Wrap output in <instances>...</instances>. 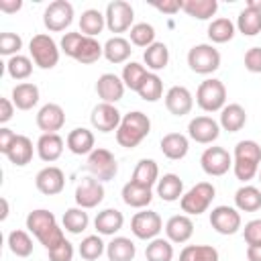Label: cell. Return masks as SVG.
<instances>
[{
	"instance_id": "1",
	"label": "cell",
	"mask_w": 261,
	"mask_h": 261,
	"mask_svg": "<svg viewBox=\"0 0 261 261\" xmlns=\"http://www.w3.org/2000/svg\"><path fill=\"white\" fill-rule=\"evenodd\" d=\"M27 228L39 239V243L47 251L55 249L57 245H61L65 241L63 228L57 224L55 214L49 212V210H45V208H37L33 212H29V216H27Z\"/></svg>"
},
{
	"instance_id": "2",
	"label": "cell",
	"mask_w": 261,
	"mask_h": 261,
	"mask_svg": "<svg viewBox=\"0 0 261 261\" xmlns=\"http://www.w3.org/2000/svg\"><path fill=\"white\" fill-rule=\"evenodd\" d=\"M259 165H261V147L257 141H239L234 147V155H232V171L237 175V179L241 181H249L259 173Z\"/></svg>"
},
{
	"instance_id": "3",
	"label": "cell",
	"mask_w": 261,
	"mask_h": 261,
	"mask_svg": "<svg viewBox=\"0 0 261 261\" xmlns=\"http://www.w3.org/2000/svg\"><path fill=\"white\" fill-rule=\"evenodd\" d=\"M151 130V120L145 112L133 110L122 116L116 128V143L124 149H135Z\"/></svg>"
},
{
	"instance_id": "4",
	"label": "cell",
	"mask_w": 261,
	"mask_h": 261,
	"mask_svg": "<svg viewBox=\"0 0 261 261\" xmlns=\"http://www.w3.org/2000/svg\"><path fill=\"white\" fill-rule=\"evenodd\" d=\"M196 104L204 112H218L226 106V86L216 80H204L196 90Z\"/></svg>"
},
{
	"instance_id": "5",
	"label": "cell",
	"mask_w": 261,
	"mask_h": 261,
	"mask_svg": "<svg viewBox=\"0 0 261 261\" xmlns=\"http://www.w3.org/2000/svg\"><path fill=\"white\" fill-rule=\"evenodd\" d=\"M214 196H216L214 186H212L210 181H200V184H196L194 188H190V190L181 196L179 206H181V210H184L188 216H192V214L198 216V214H202V212L208 210V206L212 204Z\"/></svg>"
},
{
	"instance_id": "6",
	"label": "cell",
	"mask_w": 261,
	"mask_h": 261,
	"mask_svg": "<svg viewBox=\"0 0 261 261\" xmlns=\"http://www.w3.org/2000/svg\"><path fill=\"white\" fill-rule=\"evenodd\" d=\"M188 65H190L192 71L208 75V73H212L220 67V51L210 43L194 45L188 51Z\"/></svg>"
},
{
	"instance_id": "7",
	"label": "cell",
	"mask_w": 261,
	"mask_h": 261,
	"mask_svg": "<svg viewBox=\"0 0 261 261\" xmlns=\"http://www.w3.org/2000/svg\"><path fill=\"white\" fill-rule=\"evenodd\" d=\"M29 51H31V57L35 61V65H39L41 69H51L57 65L59 61V49H57V43L45 35V33H39L31 39L29 43Z\"/></svg>"
},
{
	"instance_id": "8",
	"label": "cell",
	"mask_w": 261,
	"mask_h": 261,
	"mask_svg": "<svg viewBox=\"0 0 261 261\" xmlns=\"http://www.w3.org/2000/svg\"><path fill=\"white\" fill-rule=\"evenodd\" d=\"M86 169L92 173V177L100 179V181H110L114 179V175L118 173V163L116 157L104 149V147H96L86 161Z\"/></svg>"
},
{
	"instance_id": "9",
	"label": "cell",
	"mask_w": 261,
	"mask_h": 261,
	"mask_svg": "<svg viewBox=\"0 0 261 261\" xmlns=\"http://www.w3.org/2000/svg\"><path fill=\"white\" fill-rule=\"evenodd\" d=\"M104 16H106V27L110 33H124L133 29L135 10L126 0H114L106 6Z\"/></svg>"
},
{
	"instance_id": "10",
	"label": "cell",
	"mask_w": 261,
	"mask_h": 261,
	"mask_svg": "<svg viewBox=\"0 0 261 261\" xmlns=\"http://www.w3.org/2000/svg\"><path fill=\"white\" fill-rule=\"evenodd\" d=\"M163 228V220L155 210H141L130 220V230L141 241H153Z\"/></svg>"
},
{
	"instance_id": "11",
	"label": "cell",
	"mask_w": 261,
	"mask_h": 261,
	"mask_svg": "<svg viewBox=\"0 0 261 261\" xmlns=\"http://www.w3.org/2000/svg\"><path fill=\"white\" fill-rule=\"evenodd\" d=\"M71 20H73V6L67 0H53L43 12V22L53 33L65 31L71 24Z\"/></svg>"
},
{
	"instance_id": "12",
	"label": "cell",
	"mask_w": 261,
	"mask_h": 261,
	"mask_svg": "<svg viewBox=\"0 0 261 261\" xmlns=\"http://www.w3.org/2000/svg\"><path fill=\"white\" fill-rule=\"evenodd\" d=\"M200 165L204 173L218 177V175H224L232 167V155L222 147H208L200 157Z\"/></svg>"
},
{
	"instance_id": "13",
	"label": "cell",
	"mask_w": 261,
	"mask_h": 261,
	"mask_svg": "<svg viewBox=\"0 0 261 261\" xmlns=\"http://www.w3.org/2000/svg\"><path fill=\"white\" fill-rule=\"evenodd\" d=\"M210 224L218 234H234L243 224L241 212L232 206H216L210 212Z\"/></svg>"
},
{
	"instance_id": "14",
	"label": "cell",
	"mask_w": 261,
	"mask_h": 261,
	"mask_svg": "<svg viewBox=\"0 0 261 261\" xmlns=\"http://www.w3.org/2000/svg\"><path fill=\"white\" fill-rule=\"evenodd\" d=\"M102 200H104V186H102V181L92 177V175L82 177V181L75 188V204L80 208L88 210V208H96Z\"/></svg>"
},
{
	"instance_id": "15",
	"label": "cell",
	"mask_w": 261,
	"mask_h": 261,
	"mask_svg": "<svg viewBox=\"0 0 261 261\" xmlns=\"http://www.w3.org/2000/svg\"><path fill=\"white\" fill-rule=\"evenodd\" d=\"M90 120H92V126L100 133H112L118 128L122 116L118 112V108L114 104H108V102H100L94 106L92 114H90Z\"/></svg>"
},
{
	"instance_id": "16",
	"label": "cell",
	"mask_w": 261,
	"mask_h": 261,
	"mask_svg": "<svg viewBox=\"0 0 261 261\" xmlns=\"http://www.w3.org/2000/svg\"><path fill=\"white\" fill-rule=\"evenodd\" d=\"M188 135L192 141L200 145H210L220 135V124L210 116H196L188 124Z\"/></svg>"
},
{
	"instance_id": "17",
	"label": "cell",
	"mask_w": 261,
	"mask_h": 261,
	"mask_svg": "<svg viewBox=\"0 0 261 261\" xmlns=\"http://www.w3.org/2000/svg\"><path fill=\"white\" fill-rule=\"evenodd\" d=\"M35 186L41 194L45 196H55L65 188V173L57 167V165H47L43 167L37 177H35Z\"/></svg>"
},
{
	"instance_id": "18",
	"label": "cell",
	"mask_w": 261,
	"mask_h": 261,
	"mask_svg": "<svg viewBox=\"0 0 261 261\" xmlns=\"http://www.w3.org/2000/svg\"><path fill=\"white\" fill-rule=\"evenodd\" d=\"M165 108L173 116H184L190 114L194 108V96L186 86H171L165 94Z\"/></svg>"
},
{
	"instance_id": "19",
	"label": "cell",
	"mask_w": 261,
	"mask_h": 261,
	"mask_svg": "<svg viewBox=\"0 0 261 261\" xmlns=\"http://www.w3.org/2000/svg\"><path fill=\"white\" fill-rule=\"evenodd\" d=\"M124 82L122 77H118L116 73H102L96 82V92L102 98V102L108 104H116L118 100H122L124 96Z\"/></svg>"
},
{
	"instance_id": "20",
	"label": "cell",
	"mask_w": 261,
	"mask_h": 261,
	"mask_svg": "<svg viewBox=\"0 0 261 261\" xmlns=\"http://www.w3.org/2000/svg\"><path fill=\"white\" fill-rule=\"evenodd\" d=\"M65 124V112L59 104L55 102H49L45 106L39 108L37 112V126L43 130V133H57L61 130Z\"/></svg>"
},
{
	"instance_id": "21",
	"label": "cell",
	"mask_w": 261,
	"mask_h": 261,
	"mask_svg": "<svg viewBox=\"0 0 261 261\" xmlns=\"http://www.w3.org/2000/svg\"><path fill=\"white\" fill-rule=\"evenodd\" d=\"M165 234L171 243H186L194 234V222L188 214H175L165 222Z\"/></svg>"
},
{
	"instance_id": "22",
	"label": "cell",
	"mask_w": 261,
	"mask_h": 261,
	"mask_svg": "<svg viewBox=\"0 0 261 261\" xmlns=\"http://www.w3.org/2000/svg\"><path fill=\"white\" fill-rule=\"evenodd\" d=\"M63 145H65V141L59 137V133H43L37 141V153L43 161L53 163L61 157Z\"/></svg>"
},
{
	"instance_id": "23",
	"label": "cell",
	"mask_w": 261,
	"mask_h": 261,
	"mask_svg": "<svg viewBox=\"0 0 261 261\" xmlns=\"http://www.w3.org/2000/svg\"><path fill=\"white\" fill-rule=\"evenodd\" d=\"M159 147H161V153H163L167 159L179 161V159H184V157L188 155L190 141H188V137L181 135V133H167V135H163Z\"/></svg>"
},
{
	"instance_id": "24",
	"label": "cell",
	"mask_w": 261,
	"mask_h": 261,
	"mask_svg": "<svg viewBox=\"0 0 261 261\" xmlns=\"http://www.w3.org/2000/svg\"><path fill=\"white\" fill-rule=\"evenodd\" d=\"M65 145L73 155H90L96 149L94 147V133L90 128L77 126V128L69 130V135L65 139Z\"/></svg>"
},
{
	"instance_id": "25",
	"label": "cell",
	"mask_w": 261,
	"mask_h": 261,
	"mask_svg": "<svg viewBox=\"0 0 261 261\" xmlns=\"http://www.w3.org/2000/svg\"><path fill=\"white\" fill-rule=\"evenodd\" d=\"M153 200V188L139 186L135 181H126L122 186V202L130 208H147Z\"/></svg>"
},
{
	"instance_id": "26",
	"label": "cell",
	"mask_w": 261,
	"mask_h": 261,
	"mask_svg": "<svg viewBox=\"0 0 261 261\" xmlns=\"http://www.w3.org/2000/svg\"><path fill=\"white\" fill-rule=\"evenodd\" d=\"M122 224H124V216L116 208H106V210L98 212L94 218V226L100 234H114L122 228Z\"/></svg>"
},
{
	"instance_id": "27",
	"label": "cell",
	"mask_w": 261,
	"mask_h": 261,
	"mask_svg": "<svg viewBox=\"0 0 261 261\" xmlns=\"http://www.w3.org/2000/svg\"><path fill=\"white\" fill-rule=\"evenodd\" d=\"M37 102H39V88L35 84L22 82L12 88V104L18 110H31L33 106H37Z\"/></svg>"
},
{
	"instance_id": "28",
	"label": "cell",
	"mask_w": 261,
	"mask_h": 261,
	"mask_svg": "<svg viewBox=\"0 0 261 261\" xmlns=\"http://www.w3.org/2000/svg\"><path fill=\"white\" fill-rule=\"evenodd\" d=\"M247 122V112L241 104H226L220 110V126L228 133H239Z\"/></svg>"
},
{
	"instance_id": "29",
	"label": "cell",
	"mask_w": 261,
	"mask_h": 261,
	"mask_svg": "<svg viewBox=\"0 0 261 261\" xmlns=\"http://www.w3.org/2000/svg\"><path fill=\"white\" fill-rule=\"evenodd\" d=\"M6 157H8L10 163H14L18 167L31 163V159H33V141L27 135H16L14 143L6 151Z\"/></svg>"
},
{
	"instance_id": "30",
	"label": "cell",
	"mask_w": 261,
	"mask_h": 261,
	"mask_svg": "<svg viewBox=\"0 0 261 261\" xmlns=\"http://www.w3.org/2000/svg\"><path fill=\"white\" fill-rule=\"evenodd\" d=\"M157 196L163 202L181 200V196H184V181L179 179V175L165 173L163 177H159V181H157Z\"/></svg>"
},
{
	"instance_id": "31",
	"label": "cell",
	"mask_w": 261,
	"mask_h": 261,
	"mask_svg": "<svg viewBox=\"0 0 261 261\" xmlns=\"http://www.w3.org/2000/svg\"><path fill=\"white\" fill-rule=\"evenodd\" d=\"M133 49H130V41L116 35V37H110L106 43H104V57L110 61V63H124L128 57H130Z\"/></svg>"
},
{
	"instance_id": "32",
	"label": "cell",
	"mask_w": 261,
	"mask_h": 261,
	"mask_svg": "<svg viewBox=\"0 0 261 261\" xmlns=\"http://www.w3.org/2000/svg\"><path fill=\"white\" fill-rule=\"evenodd\" d=\"M106 255H108V261H133L137 255V247L126 237H114L106 245Z\"/></svg>"
},
{
	"instance_id": "33",
	"label": "cell",
	"mask_w": 261,
	"mask_h": 261,
	"mask_svg": "<svg viewBox=\"0 0 261 261\" xmlns=\"http://www.w3.org/2000/svg\"><path fill=\"white\" fill-rule=\"evenodd\" d=\"M234 206L239 212H257L261 208V190L255 186H243L234 194Z\"/></svg>"
},
{
	"instance_id": "34",
	"label": "cell",
	"mask_w": 261,
	"mask_h": 261,
	"mask_svg": "<svg viewBox=\"0 0 261 261\" xmlns=\"http://www.w3.org/2000/svg\"><path fill=\"white\" fill-rule=\"evenodd\" d=\"M143 59H145L147 67H149L153 73H155V71H161V69H165L167 63H169V49H167L165 43L155 41L153 45H149V47L145 49Z\"/></svg>"
},
{
	"instance_id": "35",
	"label": "cell",
	"mask_w": 261,
	"mask_h": 261,
	"mask_svg": "<svg viewBox=\"0 0 261 261\" xmlns=\"http://www.w3.org/2000/svg\"><path fill=\"white\" fill-rule=\"evenodd\" d=\"M135 184L139 186H145V188H153L157 181H159V165L153 161V159H141L133 171V179Z\"/></svg>"
},
{
	"instance_id": "36",
	"label": "cell",
	"mask_w": 261,
	"mask_h": 261,
	"mask_svg": "<svg viewBox=\"0 0 261 261\" xmlns=\"http://www.w3.org/2000/svg\"><path fill=\"white\" fill-rule=\"evenodd\" d=\"M106 27V16L96 10V8H88L82 12L80 16V33L86 37H96L102 33V29Z\"/></svg>"
},
{
	"instance_id": "37",
	"label": "cell",
	"mask_w": 261,
	"mask_h": 261,
	"mask_svg": "<svg viewBox=\"0 0 261 261\" xmlns=\"http://www.w3.org/2000/svg\"><path fill=\"white\" fill-rule=\"evenodd\" d=\"M218 2L216 0H184V12L198 20H208L216 14Z\"/></svg>"
},
{
	"instance_id": "38",
	"label": "cell",
	"mask_w": 261,
	"mask_h": 261,
	"mask_svg": "<svg viewBox=\"0 0 261 261\" xmlns=\"http://www.w3.org/2000/svg\"><path fill=\"white\" fill-rule=\"evenodd\" d=\"M234 31H237V24L230 18L220 16L208 24V39L212 43H228L234 37Z\"/></svg>"
},
{
	"instance_id": "39",
	"label": "cell",
	"mask_w": 261,
	"mask_h": 261,
	"mask_svg": "<svg viewBox=\"0 0 261 261\" xmlns=\"http://www.w3.org/2000/svg\"><path fill=\"white\" fill-rule=\"evenodd\" d=\"M237 29H239V33H243V35H247V37L259 35V33H261V12L245 6V8L239 12Z\"/></svg>"
},
{
	"instance_id": "40",
	"label": "cell",
	"mask_w": 261,
	"mask_h": 261,
	"mask_svg": "<svg viewBox=\"0 0 261 261\" xmlns=\"http://www.w3.org/2000/svg\"><path fill=\"white\" fill-rule=\"evenodd\" d=\"M90 224V216L84 208L75 206V208H67L65 214H63V228L71 234H80L88 228Z\"/></svg>"
},
{
	"instance_id": "41",
	"label": "cell",
	"mask_w": 261,
	"mask_h": 261,
	"mask_svg": "<svg viewBox=\"0 0 261 261\" xmlns=\"http://www.w3.org/2000/svg\"><path fill=\"white\" fill-rule=\"evenodd\" d=\"M102 55H104V45H100L96 41V37H84V41L75 53V61L90 65V63H96Z\"/></svg>"
},
{
	"instance_id": "42",
	"label": "cell",
	"mask_w": 261,
	"mask_h": 261,
	"mask_svg": "<svg viewBox=\"0 0 261 261\" xmlns=\"http://www.w3.org/2000/svg\"><path fill=\"white\" fill-rule=\"evenodd\" d=\"M179 261H218V251L212 245H186Z\"/></svg>"
},
{
	"instance_id": "43",
	"label": "cell",
	"mask_w": 261,
	"mask_h": 261,
	"mask_svg": "<svg viewBox=\"0 0 261 261\" xmlns=\"http://www.w3.org/2000/svg\"><path fill=\"white\" fill-rule=\"evenodd\" d=\"M137 94H139L145 102H157V100L163 96V82H161V77H159L157 73L149 71L147 77L143 80V84L139 86Z\"/></svg>"
},
{
	"instance_id": "44",
	"label": "cell",
	"mask_w": 261,
	"mask_h": 261,
	"mask_svg": "<svg viewBox=\"0 0 261 261\" xmlns=\"http://www.w3.org/2000/svg\"><path fill=\"white\" fill-rule=\"evenodd\" d=\"M147 261H171L173 259V245L169 239H153L145 249Z\"/></svg>"
},
{
	"instance_id": "45",
	"label": "cell",
	"mask_w": 261,
	"mask_h": 261,
	"mask_svg": "<svg viewBox=\"0 0 261 261\" xmlns=\"http://www.w3.org/2000/svg\"><path fill=\"white\" fill-rule=\"evenodd\" d=\"M6 71L12 80H27L33 73V61L27 55H12L6 61Z\"/></svg>"
},
{
	"instance_id": "46",
	"label": "cell",
	"mask_w": 261,
	"mask_h": 261,
	"mask_svg": "<svg viewBox=\"0 0 261 261\" xmlns=\"http://www.w3.org/2000/svg\"><path fill=\"white\" fill-rule=\"evenodd\" d=\"M147 67L145 65H141V63H137V61H130V63H126L124 65V69H122V82H124V86L128 88V90H133V92H137L139 90V86L143 84V80L147 77Z\"/></svg>"
},
{
	"instance_id": "47",
	"label": "cell",
	"mask_w": 261,
	"mask_h": 261,
	"mask_svg": "<svg viewBox=\"0 0 261 261\" xmlns=\"http://www.w3.org/2000/svg\"><path fill=\"white\" fill-rule=\"evenodd\" d=\"M8 249L16 257H29L33 253V239L27 230H12L8 234Z\"/></svg>"
},
{
	"instance_id": "48",
	"label": "cell",
	"mask_w": 261,
	"mask_h": 261,
	"mask_svg": "<svg viewBox=\"0 0 261 261\" xmlns=\"http://www.w3.org/2000/svg\"><path fill=\"white\" fill-rule=\"evenodd\" d=\"M104 251H106V245L102 243V239L98 234H88L80 243V255L86 261H96Z\"/></svg>"
},
{
	"instance_id": "49",
	"label": "cell",
	"mask_w": 261,
	"mask_h": 261,
	"mask_svg": "<svg viewBox=\"0 0 261 261\" xmlns=\"http://www.w3.org/2000/svg\"><path fill=\"white\" fill-rule=\"evenodd\" d=\"M130 43L137 47H149L155 43V29L149 22H137L130 29Z\"/></svg>"
},
{
	"instance_id": "50",
	"label": "cell",
	"mask_w": 261,
	"mask_h": 261,
	"mask_svg": "<svg viewBox=\"0 0 261 261\" xmlns=\"http://www.w3.org/2000/svg\"><path fill=\"white\" fill-rule=\"evenodd\" d=\"M22 49V39L16 33H2L0 35V53L2 55H18Z\"/></svg>"
},
{
	"instance_id": "51",
	"label": "cell",
	"mask_w": 261,
	"mask_h": 261,
	"mask_svg": "<svg viewBox=\"0 0 261 261\" xmlns=\"http://www.w3.org/2000/svg\"><path fill=\"white\" fill-rule=\"evenodd\" d=\"M84 37H86V35H82V33H65V35L61 37V51H63L67 57H73V59H75V53H77V49H80Z\"/></svg>"
},
{
	"instance_id": "52",
	"label": "cell",
	"mask_w": 261,
	"mask_h": 261,
	"mask_svg": "<svg viewBox=\"0 0 261 261\" xmlns=\"http://www.w3.org/2000/svg\"><path fill=\"white\" fill-rule=\"evenodd\" d=\"M243 234L247 245H261V218L249 220L243 228Z\"/></svg>"
},
{
	"instance_id": "53",
	"label": "cell",
	"mask_w": 261,
	"mask_h": 261,
	"mask_svg": "<svg viewBox=\"0 0 261 261\" xmlns=\"http://www.w3.org/2000/svg\"><path fill=\"white\" fill-rule=\"evenodd\" d=\"M47 253H49V261H71L73 259V245L65 239L61 245H57L55 249H51Z\"/></svg>"
},
{
	"instance_id": "54",
	"label": "cell",
	"mask_w": 261,
	"mask_h": 261,
	"mask_svg": "<svg viewBox=\"0 0 261 261\" xmlns=\"http://www.w3.org/2000/svg\"><path fill=\"white\" fill-rule=\"evenodd\" d=\"M245 69L251 73H261V47H251L245 53Z\"/></svg>"
},
{
	"instance_id": "55",
	"label": "cell",
	"mask_w": 261,
	"mask_h": 261,
	"mask_svg": "<svg viewBox=\"0 0 261 261\" xmlns=\"http://www.w3.org/2000/svg\"><path fill=\"white\" fill-rule=\"evenodd\" d=\"M153 6L163 14H175L177 10H184V0H163V2H153Z\"/></svg>"
},
{
	"instance_id": "56",
	"label": "cell",
	"mask_w": 261,
	"mask_h": 261,
	"mask_svg": "<svg viewBox=\"0 0 261 261\" xmlns=\"http://www.w3.org/2000/svg\"><path fill=\"white\" fill-rule=\"evenodd\" d=\"M14 139H16V133H12V130L6 128V126H2V128H0V153L6 155V151L10 149V145L14 143Z\"/></svg>"
},
{
	"instance_id": "57",
	"label": "cell",
	"mask_w": 261,
	"mask_h": 261,
	"mask_svg": "<svg viewBox=\"0 0 261 261\" xmlns=\"http://www.w3.org/2000/svg\"><path fill=\"white\" fill-rule=\"evenodd\" d=\"M12 114H14V104H12V100L2 98V100H0V124H6V122L12 118Z\"/></svg>"
},
{
	"instance_id": "58",
	"label": "cell",
	"mask_w": 261,
	"mask_h": 261,
	"mask_svg": "<svg viewBox=\"0 0 261 261\" xmlns=\"http://www.w3.org/2000/svg\"><path fill=\"white\" fill-rule=\"evenodd\" d=\"M22 8V0H0V10L6 14H12Z\"/></svg>"
},
{
	"instance_id": "59",
	"label": "cell",
	"mask_w": 261,
	"mask_h": 261,
	"mask_svg": "<svg viewBox=\"0 0 261 261\" xmlns=\"http://www.w3.org/2000/svg\"><path fill=\"white\" fill-rule=\"evenodd\" d=\"M247 259L261 261V245H247Z\"/></svg>"
},
{
	"instance_id": "60",
	"label": "cell",
	"mask_w": 261,
	"mask_h": 261,
	"mask_svg": "<svg viewBox=\"0 0 261 261\" xmlns=\"http://www.w3.org/2000/svg\"><path fill=\"white\" fill-rule=\"evenodd\" d=\"M247 8H253V10H259L261 12V0H247V4H245Z\"/></svg>"
},
{
	"instance_id": "61",
	"label": "cell",
	"mask_w": 261,
	"mask_h": 261,
	"mask_svg": "<svg viewBox=\"0 0 261 261\" xmlns=\"http://www.w3.org/2000/svg\"><path fill=\"white\" fill-rule=\"evenodd\" d=\"M0 202H2V214H0V218H2V220H6V216H8V200H6V198H2Z\"/></svg>"
},
{
	"instance_id": "62",
	"label": "cell",
	"mask_w": 261,
	"mask_h": 261,
	"mask_svg": "<svg viewBox=\"0 0 261 261\" xmlns=\"http://www.w3.org/2000/svg\"><path fill=\"white\" fill-rule=\"evenodd\" d=\"M259 181H261V169H259Z\"/></svg>"
}]
</instances>
